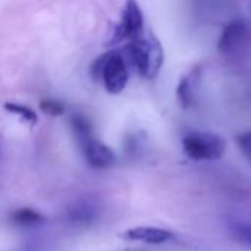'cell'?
I'll return each instance as SVG.
<instances>
[{"instance_id":"8","label":"cell","mask_w":251,"mask_h":251,"mask_svg":"<svg viewBox=\"0 0 251 251\" xmlns=\"http://www.w3.org/2000/svg\"><path fill=\"white\" fill-rule=\"evenodd\" d=\"M71 126H72V131L81 146L93 138V122L87 116L74 115L71 118Z\"/></svg>"},{"instance_id":"16","label":"cell","mask_w":251,"mask_h":251,"mask_svg":"<svg viewBox=\"0 0 251 251\" xmlns=\"http://www.w3.org/2000/svg\"><path fill=\"white\" fill-rule=\"evenodd\" d=\"M237 146L240 151L243 153V156L251 163V131L241 132L237 137Z\"/></svg>"},{"instance_id":"10","label":"cell","mask_w":251,"mask_h":251,"mask_svg":"<svg viewBox=\"0 0 251 251\" xmlns=\"http://www.w3.org/2000/svg\"><path fill=\"white\" fill-rule=\"evenodd\" d=\"M193 76H194V72L185 78H182L176 87V97H178V101L179 104L184 107V109H188L193 106L194 103V88H193Z\"/></svg>"},{"instance_id":"9","label":"cell","mask_w":251,"mask_h":251,"mask_svg":"<svg viewBox=\"0 0 251 251\" xmlns=\"http://www.w3.org/2000/svg\"><path fill=\"white\" fill-rule=\"evenodd\" d=\"M10 221L15 225L28 226V225H38L46 222V216H43L40 212H35L32 209H18L10 215Z\"/></svg>"},{"instance_id":"15","label":"cell","mask_w":251,"mask_h":251,"mask_svg":"<svg viewBox=\"0 0 251 251\" xmlns=\"http://www.w3.org/2000/svg\"><path fill=\"white\" fill-rule=\"evenodd\" d=\"M40 109L43 113L46 115H50V116H60L65 113V107L62 103L56 101V100H51V99H47V100H41L40 101Z\"/></svg>"},{"instance_id":"5","label":"cell","mask_w":251,"mask_h":251,"mask_svg":"<svg viewBox=\"0 0 251 251\" xmlns=\"http://www.w3.org/2000/svg\"><path fill=\"white\" fill-rule=\"evenodd\" d=\"M250 35V28L247 22L244 21H232L229 22L218 41V49L222 54L231 56L241 50L243 46H246Z\"/></svg>"},{"instance_id":"6","label":"cell","mask_w":251,"mask_h":251,"mask_svg":"<svg viewBox=\"0 0 251 251\" xmlns=\"http://www.w3.org/2000/svg\"><path fill=\"white\" fill-rule=\"evenodd\" d=\"M81 147L84 150V154H85L87 162L93 168L104 169V168L113 166L115 162H116L115 151L109 146L103 144L100 140H97L94 137L91 140H88L87 143H84Z\"/></svg>"},{"instance_id":"2","label":"cell","mask_w":251,"mask_h":251,"mask_svg":"<svg viewBox=\"0 0 251 251\" xmlns=\"http://www.w3.org/2000/svg\"><path fill=\"white\" fill-rule=\"evenodd\" d=\"M184 153L196 162H210L224 157L226 141L221 135L209 132H191L182 138Z\"/></svg>"},{"instance_id":"1","label":"cell","mask_w":251,"mask_h":251,"mask_svg":"<svg viewBox=\"0 0 251 251\" xmlns=\"http://www.w3.org/2000/svg\"><path fill=\"white\" fill-rule=\"evenodd\" d=\"M125 50L132 66L141 76L151 79L159 74L163 65V49L153 34L143 35L131 41Z\"/></svg>"},{"instance_id":"14","label":"cell","mask_w":251,"mask_h":251,"mask_svg":"<svg viewBox=\"0 0 251 251\" xmlns=\"http://www.w3.org/2000/svg\"><path fill=\"white\" fill-rule=\"evenodd\" d=\"M109 56H110V51H106L101 56H99L97 59H94V62L91 63L90 74H91V78L94 81H101L103 72H104V68H106V63H107Z\"/></svg>"},{"instance_id":"12","label":"cell","mask_w":251,"mask_h":251,"mask_svg":"<svg viewBox=\"0 0 251 251\" xmlns=\"http://www.w3.org/2000/svg\"><path fill=\"white\" fill-rule=\"evenodd\" d=\"M96 212L91 206L88 204H78L75 209H72V212L69 213V218L74 221V222H78V224H87V222H91L93 218H94Z\"/></svg>"},{"instance_id":"13","label":"cell","mask_w":251,"mask_h":251,"mask_svg":"<svg viewBox=\"0 0 251 251\" xmlns=\"http://www.w3.org/2000/svg\"><path fill=\"white\" fill-rule=\"evenodd\" d=\"M231 232H232V237L237 238L240 243L247 244L249 247H251V224L235 222L231 226Z\"/></svg>"},{"instance_id":"11","label":"cell","mask_w":251,"mask_h":251,"mask_svg":"<svg viewBox=\"0 0 251 251\" xmlns=\"http://www.w3.org/2000/svg\"><path fill=\"white\" fill-rule=\"evenodd\" d=\"M7 112L10 113H15L18 115L24 122L29 124V125H35L37 124V115L32 109L24 106V104H19V103H4L3 106Z\"/></svg>"},{"instance_id":"7","label":"cell","mask_w":251,"mask_h":251,"mask_svg":"<svg viewBox=\"0 0 251 251\" xmlns=\"http://www.w3.org/2000/svg\"><path fill=\"white\" fill-rule=\"evenodd\" d=\"M172 237L174 235L169 231H165L160 228H151V226H137V228H131L122 234L124 240L141 241V243L153 244V246L163 244V243L172 240Z\"/></svg>"},{"instance_id":"3","label":"cell","mask_w":251,"mask_h":251,"mask_svg":"<svg viewBox=\"0 0 251 251\" xmlns=\"http://www.w3.org/2000/svg\"><path fill=\"white\" fill-rule=\"evenodd\" d=\"M144 16L138 6V3L129 0L124 4L122 16L118 25L115 26V31L112 34V38L109 41V46H115L124 40L134 41L144 35Z\"/></svg>"},{"instance_id":"4","label":"cell","mask_w":251,"mask_h":251,"mask_svg":"<svg viewBox=\"0 0 251 251\" xmlns=\"http://www.w3.org/2000/svg\"><path fill=\"white\" fill-rule=\"evenodd\" d=\"M128 66L125 62V57L115 51L110 50V56L107 59L104 72H103V84L104 88L110 93V94H119L121 91H124V88L128 84Z\"/></svg>"}]
</instances>
